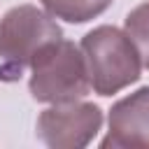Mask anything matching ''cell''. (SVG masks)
<instances>
[{
	"label": "cell",
	"mask_w": 149,
	"mask_h": 149,
	"mask_svg": "<svg viewBox=\"0 0 149 149\" xmlns=\"http://www.w3.org/2000/svg\"><path fill=\"white\" fill-rule=\"evenodd\" d=\"M28 70V91L37 102H74L84 100L91 91L84 51L65 37L42 47Z\"/></svg>",
	"instance_id": "obj_1"
},
{
	"label": "cell",
	"mask_w": 149,
	"mask_h": 149,
	"mask_svg": "<svg viewBox=\"0 0 149 149\" xmlns=\"http://www.w3.org/2000/svg\"><path fill=\"white\" fill-rule=\"evenodd\" d=\"M91 88L98 95H114L142 77V56L130 35L116 26H98L81 37Z\"/></svg>",
	"instance_id": "obj_2"
},
{
	"label": "cell",
	"mask_w": 149,
	"mask_h": 149,
	"mask_svg": "<svg viewBox=\"0 0 149 149\" xmlns=\"http://www.w3.org/2000/svg\"><path fill=\"white\" fill-rule=\"evenodd\" d=\"M63 37L56 19L35 5H16L0 19V77L16 81L42 47Z\"/></svg>",
	"instance_id": "obj_3"
},
{
	"label": "cell",
	"mask_w": 149,
	"mask_h": 149,
	"mask_svg": "<svg viewBox=\"0 0 149 149\" xmlns=\"http://www.w3.org/2000/svg\"><path fill=\"white\" fill-rule=\"evenodd\" d=\"M102 128V109L93 102H58L40 112L35 135L51 149H81Z\"/></svg>",
	"instance_id": "obj_4"
},
{
	"label": "cell",
	"mask_w": 149,
	"mask_h": 149,
	"mask_svg": "<svg viewBox=\"0 0 149 149\" xmlns=\"http://www.w3.org/2000/svg\"><path fill=\"white\" fill-rule=\"evenodd\" d=\"M100 147L149 149V86H142L112 105L107 119V135L102 137Z\"/></svg>",
	"instance_id": "obj_5"
},
{
	"label": "cell",
	"mask_w": 149,
	"mask_h": 149,
	"mask_svg": "<svg viewBox=\"0 0 149 149\" xmlns=\"http://www.w3.org/2000/svg\"><path fill=\"white\" fill-rule=\"evenodd\" d=\"M114 0H40V5L61 21L68 23H86L98 19L112 7Z\"/></svg>",
	"instance_id": "obj_6"
},
{
	"label": "cell",
	"mask_w": 149,
	"mask_h": 149,
	"mask_svg": "<svg viewBox=\"0 0 149 149\" xmlns=\"http://www.w3.org/2000/svg\"><path fill=\"white\" fill-rule=\"evenodd\" d=\"M123 30L135 42V47H137V51L142 56V65L149 70V0L140 2L137 7H133L126 14Z\"/></svg>",
	"instance_id": "obj_7"
}]
</instances>
